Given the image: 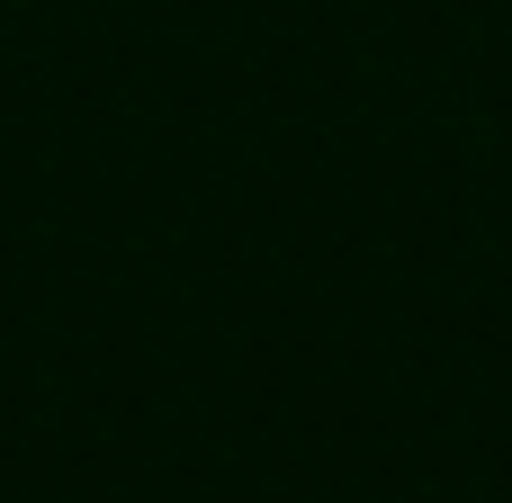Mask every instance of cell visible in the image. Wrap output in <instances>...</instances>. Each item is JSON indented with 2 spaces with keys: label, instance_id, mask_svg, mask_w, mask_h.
I'll return each mask as SVG.
<instances>
[]
</instances>
